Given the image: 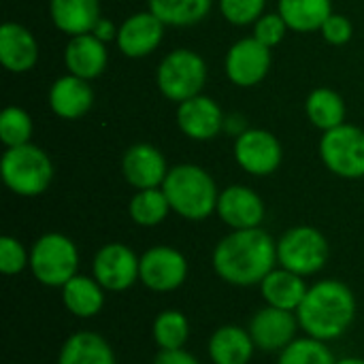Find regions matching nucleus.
<instances>
[{
    "mask_svg": "<svg viewBox=\"0 0 364 364\" xmlns=\"http://www.w3.org/2000/svg\"><path fill=\"white\" fill-rule=\"evenodd\" d=\"M320 32H322V36H324L326 43L341 47V45L350 43V38H352V34H354V26H352V21H350L346 15L333 13V15L324 21V26L320 28Z\"/></svg>",
    "mask_w": 364,
    "mask_h": 364,
    "instance_id": "36",
    "label": "nucleus"
},
{
    "mask_svg": "<svg viewBox=\"0 0 364 364\" xmlns=\"http://www.w3.org/2000/svg\"><path fill=\"white\" fill-rule=\"evenodd\" d=\"M328 256V239L316 226H292L277 239V264L305 279L322 273Z\"/></svg>",
    "mask_w": 364,
    "mask_h": 364,
    "instance_id": "6",
    "label": "nucleus"
},
{
    "mask_svg": "<svg viewBox=\"0 0 364 364\" xmlns=\"http://www.w3.org/2000/svg\"><path fill=\"white\" fill-rule=\"evenodd\" d=\"M277 13L294 32H316L333 15V0H279Z\"/></svg>",
    "mask_w": 364,
    "mask_h": 364,
    "instance_id": "26",
    "label": "nucleus"
},
{
    "mask_svg": "<svg viewBox=\"0 0 364 364\" xmlns=\"http://www.w3.org/2000/svg\"><path fill=\"white\" fill-rule=\"evenodd\" d=\"M49 15L53 26L68 36L92 32L102 17L100 0H49Z\"/></svg>",
    "mask_w": 364,
    "mask_h": 364,
    "instance_id": "25",
    "label": "nucleus"
},
{
    "mask_svg": "<svg viewBox=\"0 0 364 364\" xmlns=\"http://www.w3.org/2000/svg\"><path fill=\"white\" fill-rule=\"evenodd\" d=\"M26 269H30V247H26L17 237L4 235L0 239V273L15 277Z\"/></svg>",
    "mask_w": 364,
    "mask_h": 364,
    "instance_id": "33",
    "label": "nucleus"
},
{
    "mask_svg": "<svg viewBox=\"0 0 364 364\" xmlns=\"http://www.w3.org/2000/svg\"><path fill=\"white\" fill-rule=\"evenodd\" d=\"M256 352L250 331L239 324L218 326L207 341V356L211 364H250Z\"/></svg>",
    "mask_w": 364,
    "mask_h": 364,
    "instance_id": "20",
    "label": "nucleus"
},
{
    "mask_svg": "<svg viewBox=\"0 0 364 364\" xmlns=\"http://www.w3.org/2000/svg\"><path fill=\"white\" fill-rule=\"evenodd\" d=\"M79 247L64 232H45L30 245V273L45 286L60 290L79 273Z\"/></svg>",
    "mask_w": 364,
    "mask_h": 364,
    "instance_id": "5",
    "label": "nucleus"
},
{
    "mask_svg": "<svg viewBox=\"0 0 364 364\" xmlns=\"http://www.w3.org/2000/svg\"><path fill=\"white\" fill-rule=\"evenodd\" d=\"M305 113L316 128L328 132L346 124V100L331 87H316L305 100Z\"/></svg>",
    "mask_w": 364,
    "mask_h": 364,
    "instance_id": "27",
    "label": "nucleus"
},
{
    "mask_svg": "<svg viewBox=\"0 0 364 364\" xmlns=\"http://www.w3.org/2000/svg\"><path fill=\"white\" fill-rule=\"evenodd\" d=\"M211 267L232 288H256L277 267V239L262 226L230 230L215 243Z\"/></svg>",
    "mask_w": 364,
    "mask_h": 364,
    "instance_id": "1",
    "label": "nucleus"
},
{
    "mask_svg": "<svg viewBox=\"0 0 364 364\" xmlns=\"http://www.w3.org/2000/svg\"><path fill=\"white\" fill-rule=\"evenodd\" d=\"M271 64H273L271 47L262 45L254 36L239 38L237 43H232L224 60L226 77L230 79V83L239 87H254L262 83L271 70Z\"/></svg>",
    "mask_w": 364,
    "mask_h": 364,
    "instance_id": "13",
    "label": "nucleus"
},
{
    "mask_svg": "<svg viewBox=\"0 0 364 364\" xmlns=\"http://www.w3.org/2000/svg\"><path fill=\"white\" fill-rule=\"evenodd\" d=\"M267 0H220L224 19L232 26H254L264 15Z\"/></svg>",
    "mask_w": 364,
    "mask_h": 364,
    "instance_id": "34",
    "label": "nucleus"
},
{
    "mask_svg": "<svg viewBox=\"0 0 364 364\" xmlns=\"http://www.w3.org/2000/svg\"><path fill=\"white\" fill-rule=\"evenodd\" d=\"M177 126L192 141H213L226 128V115L211 96L198 94L179 102Z\"/></svg>",
    "mask_w": 364,
    "mask_h": 364,
    "instance_id": "15",
    "label": "nucleus"
},
{
    "mask_svg": "<svg viewBox=\"0 0 364 364\" xmlns=\"http://www.w3.org/2000/svg\"><path fill=\"white\" fill-rule=\"evenodd\" d=\"M94 105V90L90 81L77 75H62L49 87V109L62 119H79Z\"/></svg>",
    "mask_w": 364,
    "mask_h": 364,
    "instance_id": "21",
    "label": "nucleus"
},
{
    "mask_svg": "<svg viewBox=\"0 0 364 364\" xmlns=\"http://www.w3.org/2000/svg\"><path fill=\"white\" fill-rule=\"evenodd\" d=\"M356 314L358 301L354 290L335 277L309 284V290L296 309L301 331L326 343L341 339L352 328Z\"/></svg>",
    "mask_w": 364,
    "mask_h": 364,
    "instance_id": "2",
    "label": "nucleus"
},
{
    "mask_svg": "<svg viewBox=\"0 0 364 364\" xmlns=\"http://www.w3.org/2000/svg\"><path fill=\"white\" fill-rule=\"evenodd\" d=\"M215 215L230 230L260 228L267 215V207L256 190H252L250 186L235 183L220 192Z\"/></svg>",
    "mask_w": 364,
    "mask_h": 364,
    "instance_id": "14",
    "label": "nucleus"
},
{
    "mask_svg": "<svg viewBox=\"0 0 364 364\" xmlns=\"http://www.w3.org/2000/svg\"><path fill=\"white\" fill-rule=\"evenodd\" d=\"M151 364H200V360H198L192 352H188V350L183 348V350L158 352Z\"/></svg>",
    "mask_w": 364,
    "mask_h": 364,
    "instance_id": "37",
    "label": "nucleus"
},
{
    "mask_svg": "<svg viewBox=\"0 0 364 364\" xmlns=\"http://www.w3.org/2000/svg\"><path fill=\"white\" fill-rule=\"evenodd\" d=\"M235 160L237 164L254 177L273 175L284 160V147L279 139L264 128H245L235 139Z\"/></svg>",
    "mask_w": 364,
    "mask_h": 364,
    "instance_id": "11",
    "label": "nucleus"
},
{
    "mask_svg": "<svg viewBox=\"0 0 364 364\" xmlns=\"http://www.w3.org/2000/svg\"><path fill=\"white\" fill-rule=\"evenodd\" d=\"M288 23L284 21V17L279 13H264L256 23H254V38H258L262 45L267 47H275L284 41L286 32H288Z\"/></svg>",
    "mask_w": 364,
    "mask_h": 364,
    "instance_id": "35",
    "label": "nucleus"
},
{
    "mask_svg": "<svg viewBox=\"0 0 364 364\" xmlns=\"http://www.w3.org/2000/svg\"><path fill=\"white\" fill-rule=\"evenodd\" d=\"M0 175L13 194L34 198L49 190L53 181V162L45 149L32 143L6 147L0 160Z\"/></svg>",
    "mask_w": 364,
    "mask_h": 364,
    "instance_id": "4",
    "label": "nucleus"
},
{
    "mask_svg": "<svg viewBox=\"0 0 364 364\" xmlns=\"http://www.w3.org/2000/svg\"><path fill=\"white\" fill-rule=\"evenodd\" d=\"M60 299L70 316L77 320H92L105 309L107 290L94 279V275L77 273L60 288Z\"/></svg>",
    "mask_w": 364,
    "mask_h": 364,
    "instance_id": "22",
    "label": "nucleus"
},
{
    "mask_svg": "<svg viewBox=\"0 0 364 364\" xmlns=\"http://www.w3.org/2000/svg\"><path fill=\"white\" fill-rule=\"evenodd\" d=\"M107 62H109L107 43L92 32L70 36L64 47V64L68 73L85 81L100 77L107 68Z\"/></svg>",
    "mask_w": 364,
    "mask_h": 364,
    "instance_id": "18",
    "label": "nucleus"
},
{
    "mask_svg": "<svg viewBox=\"0 0 364 364\" xmlns=\"http://www.w3.org/2000/svg\"><path fill=\"white\" fill-rule=\"evenodd\" d=\"M156 83L166 100L179 105L203 94V87L207 83V62L200 53L192 49H173L158 64Z\"/></svg>",
    "mask_w": 364,
    "mask_h": 364,
    "instance_id": "7",
    "label": "nucleus"
},
{
    "mask_svg": "<svg viewBox=\"0 0 364 364\" xmlns=\"http://www.w3.org/2000/svg\"><path fill=\"white\" fill-rule=\"evenodd\" d=\"M92 275L107 292H128L141 279V256L126 243H105L92 258Z\"/></svg>",
    "mask_w": 364,
    "mask_h": 364,
    "instance_id": "9",
    "label": "nucleus"
},
{
    "mask_svg": "<svg viewBox=\"0 0 364 364\" xmlns=\"http://www.w3.org/2000/svg\"><path fill=\"white\" fill-rule=\"evenodd\" d=\"M320 158L324 166L341 179L364 177V130L341 124L320 139Z\"/></svg>",
    "mask_w": 364,
    "mask_h": 364,
    "instance_id": "8",
    "label": "nucleus"
},
{
    "mask_svg": "<svg viewBox=\"0 0 364 364\" xmlns=\"http://www.w3.org/2000/svg\"><path fill=\"white\" fill-rule=\"evenodd\" d=\"M0 62L9 73L21 75L36 66L38 43L34 34L15 21H6L0 28Z\"/></svg>",
    "mask_w": 364,
    "mask_h": 364,
    "instance_id": "19",
    "label": "nucleus"
},
{
    "mask_svg": "<svg viewBox=\"0 0 364 364\" xmlns=\"http://www.w3.org/2000/svg\"><path fill=\"white\" fill-rule=\"evenodd\" d=\"M168 171L164 154L149 143H136L122 156V175L134 190L162 188Z\"/></svg>",
    "mask_w": 364,
    "mask_h": 364,
    "instance_id": "17",
    "label": "nucleus"
},
{
    "mask_svg": "<svg viewBox=\"0 0 364 364\" xmlns=\"http://www.w3.org/2000/svg\"><path fill=\"white\" fill-rule=\"evenodd\" d=\"M168 213H173V211H171V203L162 188L136 190L128 203V215L141 228L160 226L168 218Z\"/></svg>",
    "mask_w": 364,
    "mask_h": 364,
    "instance_id": "30",
    "label": "nucleus"
},
{
    "mask_svg": "<svg viewBox=\"0 0 364 364\" xmlns=\"http://www.w3.org/2000/svg\"><path fill=\"white\" fill-rule=\"evenodd\" d=\"M151 339L158 352L183 350L190 341V320L181 309H162L151 322Z\"/></svg>",
    "mask_w": 364,
    "mask_h": 364,
    "instance_id": "29",
    "label": "nucleus"
},
{
    "mask_svg": "<svg viewBox=\"0 0 364 364\" xmlns=\"http://www.w3.org/2000/svg\"><path fill=\"white\" fill-rule=\"evenodd\" d=\"M55 364H117V356L100 333L77 331L60 346Z\"/></svg>",
    "mask_w": 364,
    "mask_h": 364,
    "instance_id": "23",
    "label": "nucleus"
},
{
    "mask_svg": "<svg viewBox=\"0 0 364 364\" xmlns=\"http://www.w3.org/2000/svg\"><path fill=\"white\" fill-rule=\"evenodd\" d=\"M260 296L264 301V305L277 307V309H286V311H294L301 307L309 284L305 277L284 269V267H275L258 286Z\"/></svg>",
    "mask_w": 364,
    "mask_h": 364,
    "instance_id": "24",
    "label": "nucleus"
},
{
    "mask_svg": "<svg viewBox=\"0 0 364 364\" xmlns=\"http://www.w3.org/2000/svg\"><path fill=\"white\" fill-rule=\"evenodd\" d=\"M32 132H34V124L26 109L11 105L0 113V141L6 147L30 143Z\"/></svg>",
    "mask_w": 364,
    "mask_h": 364,
    "instance_id": "32",
    "label": "nucleus"
},
{
    "mask_svg": "<svg viewBox=\"0 0 364 364\" xmlns=\"http://www.w3.org/2000/svg\"><path fill=\"white\" fill-rule=\"evenodd\" d=\"M337 364H364V358H360V356H343V358H337Z\"/></svg>",
    "mask_w": 364,
    "mask_h": 364,
    "instance_id": "39",
    "label": "nucleus"
},
{
    "mask_svg": "<svg viewBox=\"0 0 364 364\" xmlns=\"http://www.w3.org/2000/svg\"><path fill=\"white\" fill-rule=\"evenodd\" d=\"M117 26L111 21V19H107V17H100L98 19V23L94 26V30H92V34H96L100 41H105V43H109V41H115L117 38Z\"/></svg>",
    "mask_w": 364,
    "mask_h": 364,
    "instance_id": "38",
    "label": "nucleus"
},
{
    "mask_svg": "<svg viewBox=\"0 0 364 364\" xmlns=\"http://www.w3.org/2000/svg\"><path fill=\"white\" fill-rule=\"evenodd\" d=\"M164 23L147 9L126 17L117 30V47L126 58H147L164 38Z\"/></svg>",
    "mask_w": 364,
    "mask_h": 364,
    "instance_id": "16",
    "label": "nucleus"
},
{
    "mask_svg": "<svg viewBox=\"0 0 364 364\" xmlns=\"http://www.w3.org/2000/svg\"><path fill=\"white\" fill-rule=\"evenodd\" d=\"M275 364H337V358L326 341L303 335L277 354Z\"/></svg>",
    "mask_w": 364,
    "mask_h": 364,
    "instance_id": "31",
    "label": "nucleus"
},
{
    "mask_svg": "<svg viewBox=\"0 0 364 364\" xmlns=\"http://www.w3.org/2000/svg\"><path fill=\"white\" fill-rule=\"evenodd\" d=\"M162 190L171 203V211L188 222H203L218 209L220 192L209 171L198 164L171 166Z\"/></svg>",
    "mask_w": 364,
    "mask_h": 364,
    "instance_id": "3",
    "label": "nucleus"
},
{
    "mask_svg": "<svg viewBox=\"0 0 364 364\" xmlns=\"http://www.w3.org/2000/svg\"><path fill=\"white\" fill-rule=\"evenodd\" d=\"M247 331L256 343V350L262 354H279L299 337V333H303L294 311L277 309L271 305L260 307L250 318Z\"/></svg>",
    "mask_w": 364,
    "mask_h": 364,
    "instance_id": "12",
    "label": "nucleus"
},
{
    "mask_svg": "<svg viewBox=\"0 0 364 364\" xmlns=\"http://www.w3.org/2000/svg\"><path fill=\"white\" fill-rule=\"evenodd\" d=\"M190 275L186 254L173 245H154L141 254L139 284L156 294H171L179 290Z\"/></svg>",
    "mask_w": 364,
    "mask_h": 364,
    "instance_id": "10",
    "label": "nucleus"
},
{
    "mask_svg": "<svg viewBox=\"0 0 364 364\" xmlns=\"http://www.w3.org/2000/svg\"><path fill=\"white\" fill-rule=\"evenodd\" d=\"M213 0H147V9L164 23L175 28H186L200 23L209 11Z\"/></svg>",
    "mask_w": 364,
    "mask_h": 364,
    "instance_id": "28",
    "label": "nucleus"
}]
</instances>
